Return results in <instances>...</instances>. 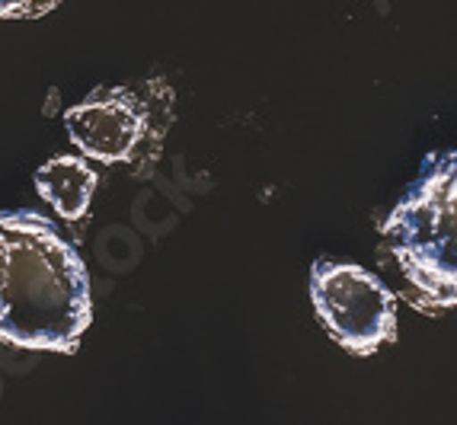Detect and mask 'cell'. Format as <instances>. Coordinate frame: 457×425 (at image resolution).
Returning <instances> with one entry per match:
<instances>
[{
  "label": "cell",
  "mask_w": 457,
  "mask_h": 425,
  "mask_svg": "<svg viewBox=\"0 0 457 425\" xmlns=\"http://www.w3.org/2000/svg\"><path fill=\"white\" fill-rule=\"evenodd\" d=\"M93 317L80 253L36 212H0V346L74 352Z\"/></svg>",
  "instance_id": "1"
},
{
  "label": "cell",
  "mask_w": 457,
  "mask_h": 425,
  "mask_svg": "<svg viewBox=\"0 0 457 425\" xmlns=\"http://www.w3.org/2000/svg\"><path fill=\"white\" fill-rule=\"evenodd\" d=\"M406 279L442 307H457V145L426 157L381 224Z\"/></svg>",
  "instance_id": "2"
},
{
  "label": "cell",
  "mask_w": 457,
  "mask_h": 425,
  "mask_svg": "<svg viewBox=\"0 0 457 425\" xmlns=\"http://www.w3.org/2000/svg\"><path fill=\"white\" fill-rule=\"evenodd\" d=\"M311 301L327 333L352 355H371L396 336L394 295L355 262H313Z\"/></svg>",
  "instance_id": "3"
},
{
  "label": "cell",
  "mask_w": 457,
  "mask_h": 425,
  "mask_svg": "<svg viewBox=\"0 0 457 425\" xmlns=\"http://www.w3.org/2000/svg\"><path fill=\"white\" fill-rule=\"evenodd\" d=\"M68 135L84 157L99 163H119L129 160L145 135V109L137 96L125 87L112 90H93L68 109Z\"/></svg>",
  "instance_id": "4"
},
{
  "label": "cell",
  "mask_w": 457,
  "mask_h": 425,
  "mask_svg": "<svg viewBox=\"0 0 457 425\" xmlns=\"http://www.w3.org/2000/svg\"><path fill=\"white\" fill-rule=\"evenodd\" d=\"M96 170L84 157H52L36 173V189L64 221H80L96 192Z\"/></svg>",
  "instance_id": "5"
},
{
  "label": "cell",
  "mask_w": 457,
  "mask_h": 425,
  "mask_svg": "<svg viewBox=\"0 0 457 425\" xmlns=\"http://www.w3.org/2000/svg\"><path fill=\"white\" fill-rule=\"evenodd\" d=\"M58 4L62 0H0V20H36Z\"/></svg>",
  "instance_id": "6"
}]
</instances>
